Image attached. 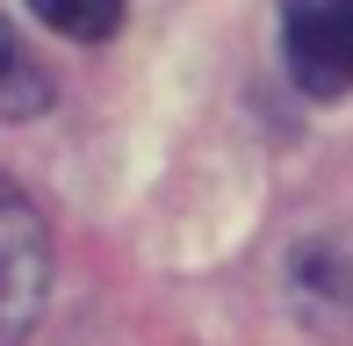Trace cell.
I'll use <instances>...</instances> for the list:
<instances>
[{"mask_svg":"<svg viewBox=\"0 0 353 346\" xmlns=\"http://www.w3.org/2000/svg\"><path fill=\"white\" fill-rule=\"evenodd\" d=\"M51 296V231L37 202L0 173V346H22Z\"/></svg>","mask_w":353,"mask_h":346,"instance_id":"6da1fadb","label":"cell"},{"mask_svg":"<svg viewBox=\"0 0 353 346\" xmlns=\"http://www.w3.org/2000/svg\"><path fill=\"white\" fill-rule=\"evenodd\" d=\"M281 65L310 101L353 94V0H281Z\"/></svg>","mask_w":353,"mask_h":346,"instance_id":"7a4b0ae2","label":"cell"},{"mask_svg":"<svg viewBox=\"0 0 353 346\" xmlns=\"http://www.w3.org/2000/svg\"><path fill=\"white\" fill-rule=\"evenodd\" d=\"M37 108H51V72L22 51V37H14L8 14H0V116L22 123V116H37Z\"/></svg>","mask_w":353,"mask_h":346,"instance_id":"3957f363","label":"cell"},{"mask_svg":"<svg viewBox=\"0 0 353 346\" xmlns=\"http://www.w3.org/2000/svg\"><path fill=\"white\" fill-rule=\"evenodd\" d=\"M29 8L43 29H58L72 43H108L123 29V0H29Z\"/></svg>","mask_w":353,"mask_h":346,"instance_id":"277c9868","label":"cell"}]
</instances>
